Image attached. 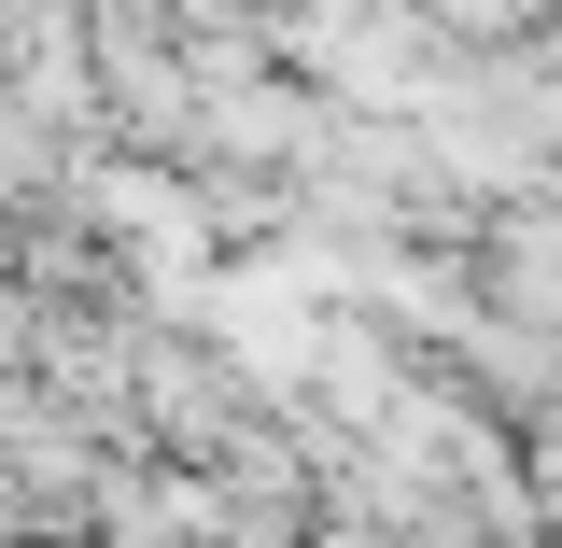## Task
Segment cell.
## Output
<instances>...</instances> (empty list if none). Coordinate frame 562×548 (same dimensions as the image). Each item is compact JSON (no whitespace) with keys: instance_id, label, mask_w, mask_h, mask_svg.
Returning a JSON list of instances; mask_svg holds the SVG:
<instances>
[{"instance_id":"cell-1","label":"cell","mask_w":562,"mask_h":548,"mask_svg":"<svg viewBox=\"0 0 562 548\" xmlns=\"http://www.w3.org/2000/svg\"><path fill=\"white\" fill-rule=\"evenodd\" d=\"M436 14H464V29H506V14H520V0H436Z\"/></svg>"}]
</instances>
